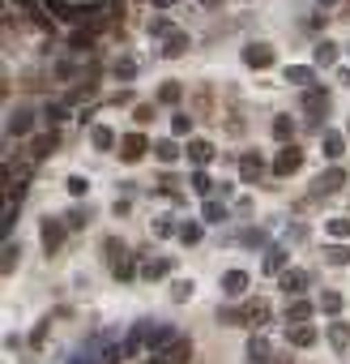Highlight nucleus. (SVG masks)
I'll list each match as a JSON object with an SVG mask.
<instances>
[{
    "label": "nucleus",
    "mask_w": 350,
    "mask_h": 364,
    "mask_svg": "<svg viewBox=\"0 0 350 364\" xmlns=\"http://www.w3.org/2000/svg\"><path fill=\"white\" fill-rule=\"evenodd\" d=\"M346 137H350V133H346Z\"/></svg>",
    "instance_id": "nucleus-55"
},
{
    "label": "nucleus",
    "mask_w": 350,
    "mask_h": 364,
    "mask_svg": "<svg viewBox=\"0 0 350 364\" xmlns=\"http://www.w3.org/2000/svg\"><path fill=\"white\" fill-rule=\"evenodd\" d=\"M149 35H154V39H171V35H175V26H171L167 17H158L154 26H149Z\"/></svg>",
    "instance_id": "nucleus-46"
},
{
    "label": "nucleus",
    "mask_w": 350,
    "mask_h": 364,
    "mask_svg": "<svg viewBox=\"0 0 350 364\" xmlns=\"http://www.w3.org/2000/svg\"><path fill=\"white\" fill-rule=\"evenodd\" d=\"M13 218H17V202H5V214H0V236H5V240L13 232Z\"/></svg>",
    "instance_id": "nucleus-38"
},
{
    "label": "nucleus",
    "mask_w": 350,
    "mask_h": 364,
    "mask_svg": "<svg viewBox=\"0 0 350 364\" xmlns=\"http://www.w3.org/2000/svg\"><path fill=\"white\" fill-rule=\"evenodd\" d=\"M17 257H21V249L13 245V240H5V261H0V266H5V275H9L13 266H17Z\"/></svg>",
    "instance_id": "nucleus-44"
},
{
    "label": "nucleus",
    "mask_w": 350,
    "mask_h": 364,
    "mask_svg": "<svg viewBox=\"0 0 350 364\" xmlns=\"http://www.w3.org/2000/svg\"><path fill=\"white\" fill-rule=\"evenodd\" d=\"M261 322H269V304H248L243 309V326H261Z\"/></svg>",
    "instance_id": "nucleus-29"
},
{
    "label": "nucleus",
    "mask_w": 350,
    "mask_h": 364,
    "mask_svg": "<svg viewBox=\"0 0 350 364\" xmlns=\"http://www.w3.org/2000/svg\"><path fill=\"white\" fill-rule=\"evenodd\" d=\"M286 338H291V347H312V343H316V330H312L308 322H295V326L286 330Z\"/></svg>",
    "instance_id": "nucleus-15"
},
{
    "label": "nucleus",
    "mask_w": 350,
    "mask_h": 364,
    "mask_svg": "<svg viewBox=\"0 0 350 364\" xmlns=\"http://www.w3.org/2000/svg\"><path fill=\"white\" fill-rule=\"evenodd\" d=\"M201 5H205V9H214V5H222V0H201Z\"/></svg>",
    "instance_id": "nucleus-52"
},
{
    "label": "nucleus",
    "mask_w": 350,
    "mask_h": 364,
    "mask_svg": "<svg viewBox=\"0 0 350 364\" xmlns=\"http://www.w3.org/2000/svg\"><path fill=\"white\" fill-rule=\"evenodd\" d=\"M111 275H116L120 283H129V279H137V266H133L129 257H124V261H116V266H111Z\"/></svg>",
    "instance_id": "nucleus-39"
},
{
    "label": "nucleus",
    "mask_w": 350,
    "mask_h": 364,
    "mask_svg": "<svg viewBox=\"0 0 350 364\" xmlns=\"http://www.w3.org/2000/svg\"><path fill=\"white\" fill-rule=\"evenodd\" d=\"M68 364H98V360H90V356H73Z\"/></svg>",
    "instance_id": "nucleus-50"
},
{
    "label": "nucleus",
    "mask_w": 350,
    "mask_h": 364,
    "mask_svg": "<svg viewBox=\"0 0 350 364\" xmlns=\"http://www.w3.org/2000/svg\"><path fill=\"white\" fill-rule=\"evenodd\" d=\"M175 338H180V334H175V326H154V322H145V343L154 347V352H163L167 343H175Z\"/></svg>",
    "instance_id": "nucleus-10"
},
{
    "label": "nucleus",
    "mask_w": 350,
    "mask_h": 364,
    "mask_svg": "<svg viewBox=\"0 0 350 364\" xmlns=\"http://www.w3.org/2000/svg\"><path fill=\"white\" fill-rule=\"evenodd\" d=\"M171 300H180V304L192 300V283H188V279H175V283H171Z\"/></svg>",
    "instance_id": "nucleus-41"
},
{
    "label": "nucleus",
    "mask_w": 350,
    "mask_h": 364,
    "mask_svg": "<svg viewBox=\"0 0 350 364\" xmlns=\"http://www.w3.org/2000/svg\"><path fill=\"white\" fill-rule=\"evenodd\" d=\"M171 133H175V137H188V133H192V120H188L184 112H175V116H171Z\"/></svg>",
    "instance_id": "nucleus-40"
},
{
    "label": "nucleus",
    "mask_w": 350,
    "mask_h": 364,
    "mask_svg": "<svg viewBox=\"0 0 350 364\" xmlns=\"http://www.w3.org/2000/svg\"><path fill=\"white\" fill-rule=\"evenodd\" d=\"M68 193H73V198H86V193H90V180H86V176H68Z\"/></svg>",
    "instance_id": "nucleus-45"
},
{
    "label": "nucleus",
    "mask_w": 350,
    "mask_h": 364,
    "mask_svg": "<svg viewBox=\"0 0 350 364\" xmlns=\"http://www.w3.org/2000/svg\"><path fill=\"white\" fill-rule=\"evenodd\" d=\"M282 270H286V249L278 245V249L265 253V275H282Z\"/></svg>",
    "instance_id": "nucleus-27"
},
{
    "label": "nucleus",
    "mask_w": 350,
    "mask_h": 364,
    "mask_svg": "<svg viewBox=\"0 0 350 364\" xmlns=\"http://www.w3.org/2000/svg\"><path fill=\"white\" fill-rule=\"evenodd\" d=\"M60 245H64V223H60V218H43V253L56 257Z\"/></svg>",
    "instance_id": "nucleus-6"
},
{
    "label": "nucleus",
    "mask_w": 350,
    "mask_h": 364,
    "mask_svg": "<svg viewBox=\"0 0 350 364\" xmlns=\"http://www.w3.org/2000/svg\"><path fill=\"white\" fill-rule=\"evenodd\" d=\"M116 78H120V82H133V78H137V60H133V56L116 60Z\"/></svg>",
    "instance_id": "nucleus-37"
},
{
    "label": "nucleus",
    "mask_w": 350,
    "mask_h": 364,
    "mask_svg": "<svg viewBox=\"0 0 350 364\" xmlns=\"http://www.w3.org/2000/svg\"><path fill=\"white\" fill-rule=\"evenodd\" d=\"M73 73H77V69H73L68 60H56V78H73Z\"/></svg>",
    "instance_id": "nucleus-48"
},
{
    "label": "nucleus",
    "mask_w": 350,
    "mask_h": 364,
    "mask_svg": "<svg viewBox=\"0 0 350 364\" xmlns=\"http://www.w3.org/2000/svg\"><path fill=\"white\" fill-rule=\"evenodd\" d=\"M188 360H192V343L188 338H175V343H167L163 352H154L149 364H188Z\"/></svg>",
    "instance_id": "nucleus-3"
},
{
    "label": "nucleus",
    "mask_w": 350,
    "mask_h": 364,
    "mask_svg": "<svg viewBox=\"0 0 350 364\" xmlns=\"http://www.w3.org/2000/svg\"><path fill=\"white\" fill-rule=\"evenodd\" d=\"M60 150V133L56 129H47V133H35L30 137V159H52Z\"/></svg>",
    "instance_id": "nucleus-5"
},
{
    "label": "nucleus",
    "mask_w": 350,
    "mask_h": 364,
    "mask_svg": "<svg viewBox=\"0 0 350 364\" xmlns=\"http://www.w3.org/2000/svg\"><path fill=\"white\" fill-rule=\"evenodd\" d=\"M214 189V180L205 176V167H196V172H192V193H210Z\"/></svg>",
    "instance_id": "nucleus-43"
},
{
    "label": "nucleus",
    "mask_w": 350,
    "mask_h": 364,
    "mask_svg": "<svg viewBox=\"0 0 350 364\" xmlns=\"http://www.w3.org/2000/svg\"><path fill=\"white\" fill-rule=\"evenodd\" d=\"M312 78H316V64H291L286 69V82L291 86H312Z\"/></svg>",
    "instance_id": "nucleus-18"
},
{
    "label": "nucleus",
    "mask_w": 350,
    "mask_h": 364,
    "mask_svg": "<svg viewBox=\"0 0 350 364\" xmlns=\"http://www.w3.org/2000/svg\"><path fill=\"white\" fill-rule=\"evenodd\" d=\"M342 296H338V291H324V300H320V313H329V318H342Z\"/></svg>",
    "instance_id": "nucleus-31"
},
{
    "label": "nucleus",
    "mask_w": 350,
    "mask_h": 364,
    "mask_svg": "<svg viewBox=\"0 0 350 364\" xmlns=\"http://www.w3.org/2000/svg\"><path fill=\"white\" fill-rule=\"evenodd\" d=\"M188 159H192L196 167H210V163H214V141L192 137V141H188Z\"/></svg>",
    "instance_id": "nucleus-14"
},
{
    "label": "nucleus",
    "mask_w": 350,
    "mask_h": 364,
    "mask_svg": "<svg viewBox=\"0 0 350 364\" xmlns=\"http://www.w3.org/2000/svg\"><path fill=\"white\" fill-rule=\"evenodd\" d=\"M324 232H329V240H350V218H329Z\"/></svg>",
    "instance_id": "nucleus-30"
},
{
    "label": "nucleus",
    "mask_w": 350,
    "mask_h": 364,
    "mask_svg": "<svg viewBox=\"0 0 350 364\" xmlns=\"http://www.w3.org/2000/svg\"><path fill=\"white\" fill-rule=\"evenodd\" d=\"M149 232H154L158 240H167V236H180V232H175V218H167V214H163V218H154V223H149Z\"/></svg>",
    "instance_id": "nucleus-33"
},
{
    "label": "nucleus",
    "mask_w": 350,
    "mask_h": 364,
    "mask_svg": "<svg viewBox=\"0 0 350 364\" xmlns=\"http://www.w3.org/2000/svg\"><path fill=\"white\" fill-rule=\"evenodd\" d=\"M248 364H269V343H265L261 334L248 338Z\"/></svg>",
    "instance_id": "nucleus-23"
},
{
    "label": "nucleus",
    "mask_w": 350,
    "mask_h": 364,
    "mask_svg": "<svg viewBox=\"0 0 350 364\" xmlns=\"http://www.w3.org/2000/svg\"><path fill=\"white\" fill-rule=\"evenodd\" d=\"M278 283H282L286 296H299V291H308L312 275H308V270H282V275H278Z\"/></svg>",
    "instance_id": "nucleus-12"
},
{
    "label": "nucleus",
    "mask_w": 350,
    "mask_h": 364,
    "mask_svg": "<svg viewBox=\"0 0 350 364\" xmlns=\"http://www.w3.org/2000/svg\"><path fill=\"white\" fill-rule=\"evenodd\" d=\"M163 52H167V56H184V52H188V35H180V31H175V35L167 39V47H163Z\"/></svg>",
    "instance_id": "nucleus-36"
},
{
    "label": "nucleus",
    "mask_w": 350,
    "mask_h": 364,
    "mask_svg": "<svg viewBox=\"0 0 350 364\" xmlns=\"http://www.w3.org/2000/svg\"><path fill=\"white\" fill-rule=\"evenodd\" d=\"M90 141H94V150H116V146H120L107 125H94V129H90Z\"/></svg>",
    "instance_id": "nucleus-19"
},
{
    "label": "nucleus",
    "mask_w": 350,
    "mask_h": 364,
    "mask_svg": "<svg viewBox=\"0 0 350 364\" xmlns=\"http://www.w3.org/2000/svg\"><path fill=\"white\" fill-rule=\"evenodd\" d=\"M201 236H205V227H201V223H180V245H196Z\"/></svg>",
    "instance_id": "nucleus-34"
},
{
    "label": "nucleus",
    "mask_w": 350,
    "mask_h": 364,
    "mask_svg": "<svg viewBox=\"0 0 350 364\" xmlns=\"http://www.w3.org/2000/svg\"><path fill=\"white\" fill-rule=\"evenodd\" d=\"M154 155H158V163H175L180 159V146H175L171 137H163V141H154Z\"/></svg>",
    "instance_id": "nucleus-28"
},
{
    "label": "nucleus",
    "mask_w": 350,
    "mask_h": 364,
    "mask_svg": "<svg viewBox=\"0 0 350 364\" xmlns=\"http://www.w3.org/2000/svg\"><path fill=\"white\" fill-rule=\"evenodd\" d=\"M137 120H141V125H145V120H154V107H149V103H141V107H137Z\"/></svg>",
    "instance_id": "nucleus-49"
},
{
    "label": "nucleus",
    "mask_w": 350,
    "mask_h": 364,
    "mask_svg": "<svg viewBox=\"0 0 350 364\" xmlns=\"http://www.w3.org/2000/svg\"><path fill=\"white\" fill-rule=\"evenodd\" d=\"M346 141H350L346 133H324V141H320L324 146V159H342L346 155Z\"/></svg>",
    "instance_id": "nucleus-20"
},
{
    "label": "nucleus",
    "mask_w": 350,
    "mask_h": 364,
    "mask_svg": "<svg viewBox=\"0 0 350 364\" xmlns=\"http://www.w3.org/2000/svg\"><path fill=\"white\" fill-rule=\"evenodd\" d=\"M30 129H35V112H30V107H13L5 133H9V137H21V133H30Z\"/></svg>",
    "instance_id": "nucleus-9"
},
{
    "label": "nucleus",
    "mask_w": 350,
    "mask_h": 364,
    "mask_svg": "<svg viewBox=\"0 0 350 364\" xmlns=\"http://www.w3.org/2000/svg\"><path fill=\"white\" fill-rule=\"evenodd\" d=\"M342 82H346V86H350V69H346V73H342Z\"/></svg>",
    "instance_id": "nucleus-54"
},
{
    "label": "nucleus",
    "mask_w": 350,
    "mask_h": 364,
    "mask_svg": "<svg viewBox=\"0 0 350 364\" xmlns=\"http://www.w3.org/2000/svg\"><path fill=\"white\" fill-rule=\"evenodd\" d=\"M324 338H329L333 352H350V322L333 318V322H329V334H324Z\"/></svg>",
    "instance_id": "nucleus-13"
},
{
    "label": "nucleus",
    "mask_w": 350,
    "mask_h": 364,
    "mask_svg": "<svg viewBox=\"0 0 350 364\" xmlns=\"http://www.w3.org/2000/svg\"><path fill=\"white\" fill-rule=\"evenodd\" d=\"M239 176H243V180H248V184H257V180H261V176H265V159H261V155H257V150H248V155H243V159H239Z\"/></svg>",
    "instance_id": "nucleus-11"
},
{
    "label": "nucleus",
    "mask_w": 350,
    "mask_h": 364,
    "mask_svg": "<svg viewBox=\"0 0 350 364\" xmlns=\"http://www.w3.org/2000/svg\"><path fill=\"white\" fill-rule=\"evenodd\" d=\"M338 56H342V47L338 43H329V39H324V43H316V69H329V64H338Z\"/></svg>",
    "instance_id": "nucleus-16"
},
{
    "label": "nucleus",
    "mask_w": 350,
    "mask_h": 364,
    "mask_svg": "<svg viewBox=\"0 0 350 364\" xmlns=\"http://www.w3.org/2000/svg\"><path fill=\"white\" fill-rule=\"evenodd\" d=\"M342 189H346V172H342L338 163L324 167V172L312 180V193H316V198H329V193H342Z\"/></svg>",
    "instance_id": "nucleus-2"
},
{
    "label": "nucleus",
    "mask_w": 350,
    "mask_h": 364,
    "mask_svg": "<svg viewBox=\"0 0 350 364\" xmlns=\"http://www.w3.org/2000/svg\"><path fill=\"white\" fill-rule=\"evenodd\" d=\"M64 116H68L64 103H52V107H47V120H64Z\"/></svg>",
    "instance_id": "nucleus-47"
},
{
    "label": "nucleus",
    "mask_w": 350,
    "mask_h": 364,
    "mask_svg": "<svg viewBox=\"0 0 350 364\" xmlns=\"http://www.w3.org/2000/svg\"><path fill=\"white\" fill-rule=\"evenodd\" d=\"M68 43H73V52H90V47H94V35L82 26V31H73V35H68Z\"/></svg>",
    "instance_id": "nucleus-32"
},
{
    "label": "nucleus",
    "mask_w": 350,
    "mask_h": 364,
    "mask_svg": "<svg viewBox=\"0 0 350 364\" xmlns=\"http://www.w3.org/2000/svg\"><path fill=\"white\" fill-rule=\"evenodd\" d=\"M324 261H333V266H350V245H346V240H329V249H324Z\"/></svg>",
    "instance_id": "nucleus-24"
},
{
    "label": "nucleus",
    "mask_w": 350,
    "mask_h": 364,
    "mask_svg": "<svg viewBox=\"0 0 350 364\" xmlns=\"http://www.w3.org/2000/svg\"><path fill=\"white\" fill-rule=\"evenodd\" d=\"M201 218H205V223H222V218H227V206H222V202H205Z\"/></svg>",
    "instance_id": "nucleus-35"
},
{
    "label": "nucleus",
    "mask_w": 350,
    "mask_h": 364,
    "mask_svg": "<svg viewBox=\"0 0 350 364\" xmlns=\"http://www.w3.org/2000/svg\"><path fill=\"white\" fill-rule=\"evenodd\" d=\"M180 99H184V86H180V82H163V86H158V103L175 107Z\"/></svg>",
    "instance_id": "nucleus-26"
},
{
    "label": "nucleus",
    "mask_w": 350,
    "mask_h": 364,
    "mask_svg": "<svg viewBox=\"0 0 350 364\" xmlns=\"http://www.w3.org/2000/svg\"><path fill=\"white\" fill-rule=\"evenodd\" d=\"M222 291H227V296H243V291H248V275L243 270H227V275H222Z\"/></svg>",
    "instance_id": "nucleus-17"
},
{
    "label": "nucleus",
    "mask_w": 350,
    "mask_h": 364,
    "mask_svg": "<svg viewBox=\"0 0 350 364\" xmlns=\"http://www.w3.org/2000/svg\"><path fill=\"white\" fill-rule=\"evenodd\" d=\"M304 112H308L312 120H320L324 112H329V90H324V86H308V90H304Z\"/></svg>",
    "instance_id": "nucleus-7"
},
{
    "label": "nucleus",
    "mask_w": 350,
    "mask_h": 364,
    "mask_svg": "<svg viewBox=\"0 0 350 364\" xmlns=\"http://www.w3.org/2000/svg\"><path fill=\"white\" fill-rule=\"evenodd\" d=\"M116 150H120V159H124V163H137V159L149 150V141H145V133H124Z\"/></svg>",
    "instance_id": "nucleus-4"
},
{
    "label": "nucleus",
    "mask_w": 350,
    "mask_h": 364,
    "mask_svg": "<svg viewBox=\"0 0 350 364\" xmlns=\"http://www.w3.org/2000/svg\"><path fill=\"white\" fill-rule=\"evenodd\" d=\"M243 64L248 69H269L273 64V47L269 43H248L243 47Z\"/></svg>",
    "instance_id": "nucleus-8"
},
{
    "label": "nucleus",
    "mask_w": 350,
    "mask_h": 364,
    "mask_svg": "<svg viewBox=\"0 0 350 364\" xmlns=\"http://www.w3.org/2000/svg\"><path fill=\"white\" fill-rule=\"evenodd\" d=\"M154 5H158V9H167V5H171V0H154Z\"/></svg>",
    "instance_id": "nucleus-53"
},
{
    "label": "nucleus",
    "mask_w": 350,
    "mask_h": 364,
    "mask_svg": "<svg viewBox=\"0 0 350 364\" xmlns=\"http://www.w3.org/2000/svg\"><path fill=\"white\" fill-rule=\"evenodd\" d=\"M167 275H171V261H167V257L145 261V266H141V279H149V283H158V279H167Z\"/></svg>",
    "instance_id": "nucleus-25"
},
{
    "label": "nucleus",
    "mask_w": 350,
    "mask_h": 364,
    "mask_svg": "<svg viewBox=\"0 0 350 364\" xmlns=\"http://www.w3.org/2000/svg\"><path fill=\"white\" fill-rule=\"evenodd\" d=\"M273 137H278L282 146L295 141V116H286V112H282V116H273Z\"/></svg>",
    "instance_id": "nucleus-22"
},
{
    "label": "nucleus",
    "mask_w": 350,
    "mask_h": 364,
    "mask_svg": "<svg viewBox=\"0 0 350 364\" xmlns=\"http://www.w3.org/2000/svg\"><path fill=\"white\" fill-rule=\"evenodd\" d=\"M299 167H304V146H295V141H286L282 150H278V159L269 163V172H273V176H295Z\"/></svg>",
    "instance_id": "nucleus-1"
},
{
    "label": "nucleus",
    "mask_w": 350,
    "mask_h": 364,
    "mask_svg": "<svg viewBox=\"0 0 350 364\" xmlns=\"http://www.w3.org/2000/svg\"><path fill=\"white\" fill-rule=\"evenodd\" d=\"M103 249H107V257H111V266H116V261H124V257H129V253H124V240H120V236H111V240H107V245H103Z\"/></svg>",
    "instance_id": "nucleus-42"
},
{
    "label": "nucleus",
    "mask_w": 350,
    "mask_h": 364,
    "mask_svg": "<svg viewBox=\"0 0 350 364\" xmlns=\"http://www.w3.org/2000/svg\"><path fill=\"white\" fill-rule=\"evenodd\" d=\"M316 5H320V9H329V5H338V0H316Z\"/></svg>",
    "instance_id": "nucleus-51"
},
{
    "label": "nucleus",
    "mask_w": 350,
    "mask_h": 364,
    "mask_svg": "<svg viewBox=\"0 0 350 364\" xmlns=\"http://www.w3.org/2000/svg\"><path fill=\"white\" fill-rule=\"evenodd\" d=\"M312 313H316L312 300H291V304H286V322H291V326H295V322H308Z\"/></svg>",
    "instance_id": "nucleus-21"
}]
</instances>
